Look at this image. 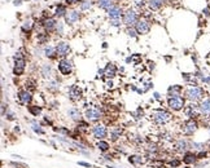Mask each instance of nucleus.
<instances>
[{
	"label": "nucleus",
	"mask_w": 210,
	"mask_h": 168,
	"mask_svg": "<svg viewBox=\"0 0 210 168\" xmlns=\"http://www.w3.org/2000/svg\"><path fill=\"white\" fill-rule=\"evenodd\" d=\"M204 96H205V92L199 85H191L190 88H187V91H185V98L191 102H194V104L204 100L205 98Z\"/></svg>",
	"instance_id": "obj_1"
},
{
	"label": "nucleus",
	"mask_w": 210,
	"mask_h": 168,
	"mask_svg": "<svg viewBox=\"0 0 210 168\" xmlns=\"http://www.w3.org/2000/svg\"><path fill=\"white\" fill-rule=\"evenodd\" d=\"M168 106L174 111H180L185 107V98L182 97V96L169 97L168 98Z\"/></svg>",
	"instance_id": "obj_2"
},
{
	"label": "nucleus",
	"mask_w": 210,
	"mask_h": 168,
	"mask_svg": "<svg viewBox=\"0 0 210 168\" xmlns=\"http://www.w3.org/2000/svg\"><path fill=\"white\" fill-rule=\"evenodd\" d=\"M197 129H199V123L196 119H188L182 126V131L185 136H193Z\"/></svg>",
	"instance_id": "obj_3"
},
{
	"label": "nucleus",
	"mask_w": 210,
	"mask_h": 168,
	"mask_svg": "<svg viewBox=\"0 0 210 168\" xmlns=\"http://www.w3.org/2000/svg\"><path fill=\"white\" fill-rule=\"evenodd\" d=\"M172 119V115L168 111H163V110H160L153 114V122L156 124H160V126H163V124H168L170 120Z\"/></svg>",
	"instance_id": "obj_4"
},
{
	"label": "nucleus",
	"mask_w": 210,
	"mask_h": 168,
	"mask_svg": "<svg viewBox=\"0 0 210 168\" xmlns=\"http://www.w3.org/2000/svg\"><path fill=\"white\" fill-rule=\"evenodd\" d=\"M184 114L185 116H188L190 119H196L197 116H200V107L197 104H194V102H191L190 105H187L184 107Z\"/></svg>",
	"instance_id": "obj_5"
},
{
	"label": "nucleus",
	"mask_w": 210,
	"mask_h": 168,
	"mask_svg": "<svg viewBox=\"0 0 210 168\" xmlns=\"http://www.w3.org/2000/svg\"><path fill=\"white\" fill-rule=\"evenodd\" d=\"M123 24L126 26H132V25H136V22L139 21V17H137V13L134 11V9H128L125 14H123Z\"/></svg>",
	"instance_id": "obj_6"
},
{
	"label": "nucleus",
	"mask_w": 210,
	"mask_h": 168,
	"mask_svg": "<svg viewBox=\"0 0 210 168\" xmlns=\"http://www.w3.org/2000/svg\"><path fill=\"white\" fill-rule=\"evenodd\" d=\"M92 135L97 140H104V138L108 136V129L104 124H96V126L92 127Z\"/></svg>",
	"instance_id": "obj_7"
},
{
	"label": "nucleus",
	"mask_w": 210,
	"mask_h": 168,
	"mask_svg": "<svg viewBox=\"0 0 210 168\" xmlns=\"http://www.w3.org/2000/svg\"><path fill=\"white\" fill-rule=\"evenodd\" d=\"M71 70H73V65H71V61L66 60V58H61L59 61V71L62 75H70Z\"/></svg>",
	"instance_id": "obj_8"
},
{
	"label": "nucleus",
	"mask_w": 210,
	"mask_h": 168,
	"mask_svg": "<svg viewBox=\"0 0 210 168\" xmlns=\"http://www.w3.org/2000/svg\"><path fill=\"white\" fill-rule=\"evenodd\" d=\"M25 66H26L25 58H16L14 60V66H13V74L16 76L22 75L25 71Z\"/></svg>",
	"instance_id": "obj_9"
},
{
	"label": "nucleus",
	"mask_w": 210,
	"mask_h": 168,
	"mask_svg": "<svg viewBox=\"0 0 210 168\" xmlns=\"http://www.w3.org/2000/svg\"><path fill=\"white\" fill-rule=\"evenodd\" d=\"M174 149L179 153H187L188 149H191V141L187 138H179L174 145Z\"/></svg>",
	"instance_id": "obj_10"
},
{
	"label": "nucleus",
	"mask_w": 210,
	"mask_h": 168,
	"mask_svg": "<svg viewBox=\"0 0 210 168\" xmlns=\"http://www.w3.org/2000/svg\"><path fill=\"white\" fill-rule=\"evenodd\" d=\"M200 114L204 118H210V97H205L202 101H200Z\"/></svg>",
	"instance_id": "obj_11"
},
{
	"label": "nucleus",
	"mask_w": 210,
	"mask_h": 168,
	"mask_svg": "<svg viewBox=\"0 0 210 168\" xmlns=\"http://www.w3.org/2000/svg\"><path fill=\"white\" fill-rule=\"evenodd\" d=\"M135 28H136L137 34L145 35V34H148L150 31V24L145 19H139L136 22V25H135Z\"/></svg>",
	"instance_id": "obj_12"
},
{
	"label": "nucleus",
	"mask_w": 210,
	"mask_h": 168,
	"mask_svg": "<svg viewBox=\"0 0 210 168\" xmlns=\"http://www.w3.org/2000/svg\"><path fill=\"white\" fill-rule=\"evenodd\" d=\"M101 116H103V113H101V110L97 109V107H91V109H88V110L86 111V119L90 120V122L99 120Z\"/></svg>",
	"instance_id": "obj_13"
},
{
	"label": "nucleus",
	"mask_w": 210,
	"mask_h": 168,
	"mask_svg": "<svg viewBox=\"0 0 210 168\" xmlns=\"http://www.w3.org/2000/svg\"><path fill=\"white\" fill-rule=\"evenodd\" d=\"M56 53L57 56H60L62 58H65L69 53H70V47L68 43H65V41H59L56 44Z\"/></svg>",
	"instance_id": "obj_14"
},
{
	"label": "nucleus",
	"mask_w": 210,
	"mask_h": 168,
	"mask_svg": "<svg viewBox=\"0 0 210 168\" xmlns=\"http://www.w3.org/2000/svg\"><path fill=\"white\" fill-rule=\"evenodd\" d=\"M79 19H81V14H79L78 11H69L66 16H65V21H66L68 25H74Z\"/></svg>",
	"instance_id": "obj_15"
},
{
	"label": "nucleus",
	"mask_w": 210,
	"mask_h": 168,
	"mask_svg": "<svg viewBox=\"0 0 210 168\" xmlns=\"http://www.w3.org/2000/svg\"><path fill=\"white\" fill-rule=\"evenodd\" d=\"M108 16H109L110 19H121V17L123 16V13H122V8L119 5H113L112 8L108 11Z\"/></svg>",
	"instance_id": "obj_16"
},
{
	"label": "nucleus",
	"mask_w": 210,
	"mask_h": 168,
	"mask_svg": "<svg viewBox=\"0 0 210 168\" xmlns=\"http://www.w3.org/2000/svg\"><path fill=\"white\" fill-rule=\"evenodd\" d=\"M18 100H20V102L22 105H30L31 101H33V94L27 89L26 91H21L18 93Z\"/></svg>",
	"instance_id": "obj_17"
},
{
	"label": "nucleus",
	"mask_w": 210,
	"mask_h": 168,
	"mask_svg": "<svg viewBox=\"0 0 210 168\" xmlns=\"http://www.w3.org/2000/svg\"><path fill=\"white\" fill-rule=\"evenodd\" d=\"M69 97L73 100V101H78L79 98L82 97V91L79 87L77 85H71L69 88Z\"/></svg>",
	"instance_id": "obj_18"
},
{
	"label": "nucleus",
	"mask_w": 210,
	"mask_h": 168,
	"mask_svg": "<svg viewBox=\"0 0 210 168\" xmlns=\"http://www.w3.org/2000/svg\"><path fill=\"white\" fill-rule=\"evenodd\" d=\"M196 160H197L196 153H193V151L184 153V155H183V163L184 164H193V163H196Z\"/></svg>",
	"instance_id": "obj_19"
},
{
	"label": "nucleus",
	"mask_w": 210,
	"mask_h": 168,
	"mask_svg": "<svg viewBox=\"0 0 210 168\" xmlns=\"http://www.w3.org/2000/svg\"><path fill=\"white\" fill-rule=\"evenodd\" d=\"M56 25H57V21H55L53 18H47L44 21V24H43V26H44L47 32H51V31L56 30Z\"/></svg>",
	"instance_id": "obj_20"
},
{
	"label": "nucleus",
	"mask_w": 210,
	"mask_h": 168,
	"mask_svg": "<svg viewBox=\"0 0 210 168\" xmlns=\"http://www.w3.org/2000/svg\"><path fill=\"white\" fill-rule=\"evenodd\" d=\"M104 71H105V76H108V78H113L117 75V67H115V65H113V63H108Z\"/></svg>",
	"instance_id": "obj_21"
},
{
	"label": "nucleus",
	"mask_w": 210,
	"mask_h": 168,
	"mask_svg": "<svg viewBox=\"0 0 210 168\" xmlns=\"http://www.w3.org/2000/svg\"><path fill=\"white\" fill-rule=\"evenodd\" d=\"M68 115L70 116V119L71 120H74V122H81V111L78 110V109L75 107H71L68 110Z\"/></svg>",
	"instance_id": "obj_22"
},
{
	"label": "nucleus",
	"mask_w": 210,
	"mask_h": 168,
	"mask_svg": "<svg viewBox=\"0 0 210 168\" xmlns=\"http://www.w3.org/2000/svg\"><path fill=\"white\" fill-rule=\"evenodd\" d=\"M183 91V88L180 85H172L168 89V94L169 97H175V96H180V92Z\"/></svg>",
	"instance_id": "obj_23"
},
{
	"label": "nucleus",
	"mask_w": 210,
	"mask_h": 168,
	"mask_svg": "<svg viewBox=\"0 0 210 168\" xmlns=\"http://www.w3.org/2000/svg\"><path fill=\"white\" fill-rule=\"evenodd\" d=\"M162 5H163V0H148V6L152 11L160 9Z\"/></svg>",
	"instance_id": "obj_24"
},
{
	"label": "nucleus",
	"mask_w": 210,
	"mask_h": 168,
	"mask_svg": "<svg viewBox=\"0 0 210 168\" xmlns=\"http://www.w3.org/2000/svg\"><path fill=\"white\" fill-rule=\"evenodd\" d=\"M113 5H115L114 0H99V6L100 8H103V9H105L106 12L109 11Z\"/></svg>",
	"instance_id": "obj_25"
},
{
	"label": "nucleus",
	"mask_w": 210,
	"mask_h": 168,
	"mask_svg": "<svg viewBox=\"0 0 210 168\" xmlns=\"http://www.w3.org/2000/svg\"><path fill=\"white\" fill-rule=\"evenodd\" d=\"M44 54H46V57H48V58H55V57L57 56V53H56V47L46 45V47H44Z\"/></svg>",
	"instance_id": "obj_26"
},
{
	"label": "nucleus",
	"mask_w": 210,
	"mask_h": 168,
	"mask_svg": "<svg viewBox=\"0 0 210 168\" xmlns=\"http://www.w3.org/2000/svg\"><path fill=\"white\" fill-rule=\"evenodd\" d=\"M51 71H52V69H51V65H48V63H43L42 65L40 74H42L43 78H49L51 76Z\"/></svg>",
	"instance_id": "obj_27"
},
{
	"label": "nucleus",
	"mask_w": 210,
	"mask_h": 168,
	"mask_svg": "<svg viewBox=\"0 0 210 168\" xmlns=\"http://www.w3.org/2000/svg\"><path fill=\"white\" fill-rule=\"evenodd\" d=\"M96 148H97L100 151L106 153L108 150L110 149V145H109V142H106V141H104V140H100V141L97 142V145H96Z\"/></svg>",
	"instance_id": "obj_28"
},
{
	"label": "nucleus",
	"mask_w": 210,
	"mask_h": 168,
	"mask_svg": "<svg viewBox=\"0 0 210 168\" xmlns=\"http://www.w3.org/2000/svg\"><path fill=\"white\" fill-rule=\"evenodd\" d=\"M128 162L134 164V166H140L143 163V158L140 155H130L128 157Z\"/></svg>",
	"instance_id": "obj_29"
},
{
	"label": "nucleus",
	"mask_w": 210,
	"mask_h": 168,
	"mask_svg": "<svg viewBox=\"0 0 210 168\" xmlns=\"http://www.w3.org/2000/svg\"><path fill=\"white\" fill-rule=\"evenodd\" d=\"M66 13H68V11H66V6L65 5H57V8H56V17H65L66 16Z\"/></svg>",
	"instance_id": "obj_30"
},
{
	"label": "nucleus",
	"mask_w": 210,
	"mask_h": 168,
	"mask_svg": "<svg viewBox=\"0 0 210 168\" xmlns=\"http://www.w3.org/2000/svg\"><path fill=\"white\" fill-rule=\"evenodd\" d=\"M204 148H205V144L204 142H191V149L192 150H196L197 153L199 151H201V150H204Z\"/></svg>",
	"instance_id": "obj_31"
},
{
	"label": "nucleus",
	"mask_w": 210,
	"mask_h": 168,
	"mask_svg": "<svg viewBox=\"0 0 210 168\" xmlns=\"http://www.w3.org/2000/svg\"><path fill=\"white\" fill-rule=\"evenodd\" d=\"M31 128L35 133H38V135H44V131H43V128L40 127V124H38L37 122H33L31 123Z\"/></svg>",
	"instance_id": "obj_32"
},
{
	"label": "nucleus",
	"mask_w": 210,
	"mask_h": 168,
	"mask_svg": "<svg viewBox=\"0 0 210 168\" xmlns=\"http://www.w3.org/2000/svg\"><path fill=\"white\" fill-rule=\"evenodd\" d=\"M121 133H122V131H121L119 128L113 129L112 132H110V140H112V141H117L118 137H121Z\"/></svg>",
	"instance_id": "obj_33"
},
{
	"label": "nucleus",
	"mask_w": 210,
	"mask_h": 168,
	"mask_svg": "<svg viewBox=\"0 0 210 168\" xmlns=\"http://www.w3.org/2000/svg\"><path fill=\"white\" fill-rule=\"evenodd\" d=\"M59 87H60V84L57 83L56 80H51V82H48L47 88H48L49 91H53V92H56L57 89H59Z\"/></svg>",
	"instance_id": "obj_34"
},
{
	"label": "nucleus",
	"mask_w": 210,
	"mask_h": 168,
	"mask_svg": "<svg viewBox=\"0 0 210 168\" xmlns=\"http://www.w3.org/2000/svg\"><path fill=\"white\" fill-rule=\"evenodd\" d=\"M29 111H30L34 116H38L40 113H42V107L40 106H29Z\"/></svg>",
	"instance_id": "obj_35"
},
{
	"label": "nucleus",
	"mask_w": 210,
	"mask_h": 168,
	"mask_svg": "<svg viewBox=\"0 0 210 168\" xmlns=\"http://www.w3.org/2000/svg\"><path fill=\"white\" fill-rule=\"evenodd\" d=\"M91 6H92V2H91V0H82V3H81V9L82 11L90 9Z\"/></svg>",
	"instance_id": "obj_36"
},
{
	"label": "nucleus",
	"mask_w": 210,
	"mask_h": 168,
	"mask_svg": "<svg viewBox=\"0 0 210 168\" xmlns=\"http://www.w3.org/2000/svg\"><path fill=\"white\" fill-rule=\"evenodd\" d=\"M31 27H33V22H31V21H26V22H24V25H22V30L24 31H30Z\"/></svg>",
	"instance_id": "obj_37"
},
{
	"label": "nucleus",
	"mask_w": 210,
	"mask_h": 168,
	"mask_svg": "<svg viewBox=\"0 0 210 168\" xmlns=\"http://www.w3.org/2000/svg\"><path fill=\"white\" fill-rule=\"evenodd\" d=\"M59 35H64V24H61V22H57V25H56V30H55Z\"/></svg>",
	"instance_id": "obj_38"
},
{
	"label": "nucleus",
	"mask_w": 210,
	"mask_h": 168,
	"mask_svg": "<svg viewBox=\"0 0 210 168\" xmlns=\"http://www.w3.org/2000/svg\"><path fill=\"white\" fill-rule=\"evenodd\" d=\"M126 32H127V35L128 36H131V38H135L136 36V28H132V27H127V30H126Z\"/></svg>",
	"instance_id": "obj_39"
},
{
	"label": "nucleus",
	"mask_w": 210,
	"mask_h": 168,
	"mask_svg": "<svg viewBox=\"0 0 210 168\" xmlns=\"http://www.w3.org/2000/svg\"><path fill=\"white\" fill-rule=\"evenodd\" d=\"M196 155H197V159H205V158H208V151L201 150V151L196 153Z\"/></svg>",
	"instance_id": "obj_40"
},
{
	"label": "nucleus",
	"mask_w": 210,
	"mask_h": 168,
	"mask_svg": "<svg viewBox=\"0 0 210 168\" xmlns=\"http://www.w3.org/2000/svg\"><path fill=\"white\" fill-rule=\"evenodd\" d=\"M81 0H65V3H66L68 5H74V4H77V3H79Z\"/></svg>",
	"instance_id": "obj_41"
},
{
	"label": "nucleus",
	"mask_w": 210,
	"mask_h": 168,
	"mask_svg": "<svg viewBox=\"0 0 210 168\" xmlns=\"http://www.w3.org/2000/svg\"><path fill=\"white\" fill-rule=\"evenodd\" d=\"M110 25H113V26H119V25H121V19H110Z\"/></svg>",
	"instance_id": "obj_42"
},
{
	"label": "nucleus",
	"mask_w": 210,
	"mask_h": 168,
	"mask_svg": "<svg viewBox=\"0 0 210 168\" xmlns=\"http://www.w3.org/2000/svg\"><path fill=\"white\" fill-rule=\"evenodd\" d=\"M179 164H180L179 160H171V162H170V166H171V167H179Z\"/></svg>",
	"instance_id": "obj_43"
},
{
	"label": "nucleus",
	"mask_w": 210,
	"mask_h": 168,
	"mask_svg": "<svg viewBox=\"0 0 210 168\" xmlns=\"http://www.w3.org/2000/svg\"><path fill=\"white\" fill-rule=\"evenodd\" d=\"M78 164H79V166H83V167H88V168H91V167H92V164L86 163V162H78Z\"/></svg>",
	"instance_id": "obj_44"
},
{
	"label": "nucleus",
	"mask_w": 210,
	"mask_h": 168,
	"mask_svg": "<svg viewBox=\"0 0 210 168\" xmlns=\"http://www.w3.org/2000/svg\"><path fill=\"white\" fill-rule=\"evenodd\" d=\"M209 133H210V127H209Z\"/></svg>",
	"instance_id": "obj_45"
},
{
	"label": "nucleus",
	"mask_w": 210,
	"mask_h": 168,
	"mask_svg": "<svg viewBox=\"0 0 210 168\" xmlns=\"http://www.w3.org/2000/svg\"><path fill=\"white\" fill-rule=\"evenodd\" d=\"M209 149H210V144H209Z\"/></svg>",
	"instance_id": "obj_46"
}]
</instances>
